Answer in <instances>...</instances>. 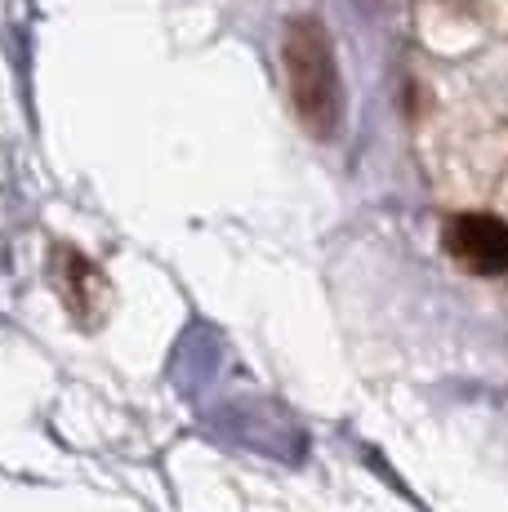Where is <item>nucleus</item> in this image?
<instances>
[{
  "mask_svg": "<svg viewBox=\"0 0 508 512\" xmlns=\"http://www.w3.org/2000/svg\"><path fill=\"white\" fill-rule=\"evenodd\" d=\"M281 67H286L299 125L321 143L335 139L339 125H344V85H339L330 36L317 18H290L286 36H281Z\"/></svg>",
  "mask_w": 508,
  "mask_h": 512,
  "instance_id": "1",
  "label": "nucleus"
},
{
  "mask_svg": "<svg viewBox=\"0 0 508 512\" xmlns=\"http://www.w3.org/2000/svg\"><path fill=\"white\" fill-rule=\"evenodd\" d=\"M50 285L58 290L63 308L72 312V321L85 330L99 326L107 303H112V285H107L103 268L85 250H76L72 241L50 245Z\"/></svg>",
  "mask_w": 508,
  "mask_h": 512,
  "instance_id": "2",
  "label": "nucleus"
},
{
  "mask_svg": "<svg viewBox=\"0 0 508 512\" xmlns=\"http://www.w3.org/2000/svg\"><path fill=\"white\" fill-rule=\"evenodd\" d=\"M442 236L446 254L473 277H504L508 272V223L495 214H455Z\"/></svg>",
  "mask_w": 508,
  "mask_h": 512,
  "instance_id": "3",
  "label": "nucleus"
}]
</instances>
